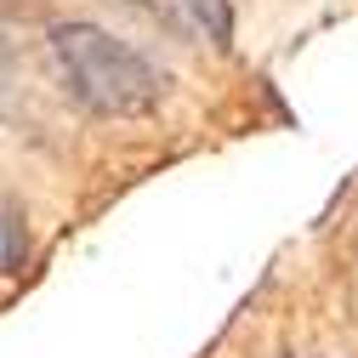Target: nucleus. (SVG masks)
I'll return each instance as SVG.
<instances>
[{
	"label": "nucleus",
	"mask_w": 358,
	"mask_h": 358,
	"mask_svg": "<svg viewBox=\"0 0 358 358\" xmlns=\"http://www.w3.org/2000/svg\"><path fill=\"white\" fill-rule=\"evenodd\" d=\"M29 267V222H23V210L0 194V273H23Z\"/></svg>",
	"instance_id": "obj_3"
},
{
	"label": "nucleus",
	"mask_w": 358,
	"mask_h": 358,
	"mask_svg": "<svg viewBox=\"0 0 358 358\" xmlns=\"http://www.w3.org/2000/svg\"><path fill=\"white\" fill-rule=\"evenodd\" d=\"M52 57L63 85L103 120H148L165 103V74L97 23H57Z\"/></svg>",
	"instance_id": "obj_1"
},
{
	"label": "nucleus",
	"mask_w": 358,
	"mask_h": 358,
	"mask_svg": "<svg viewBox=\"0 0 358 358\" xmlns=\"http://www.w3.org/2000/svg\"><path fill=\"white\" fill-rule=\"evenodd\" d=\"M0 97H6V69H0Z\"/></svg>",
	"instance_id": "obj_4"
},
{
	"label": "nucleus",
	"mask_w": 358,
	"mask_h": 358,
	"mask_svg": "<svg viewBox=\"0 0 358 358\" xmlns=\"http://www.w3.org/2000/svg\"><path fill=\"white\" fill-rule=\"evenodd\" d=\"M154 6H165L188 34L210 40L216 52L234 46V0H154Z\"/></svg>",
	"instance_id": "obj_2"
}]
</instances>
